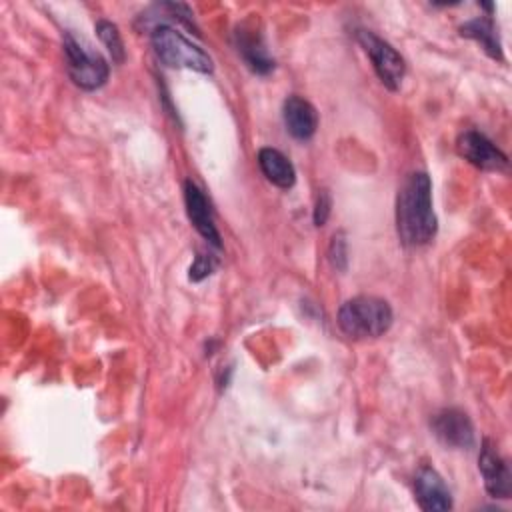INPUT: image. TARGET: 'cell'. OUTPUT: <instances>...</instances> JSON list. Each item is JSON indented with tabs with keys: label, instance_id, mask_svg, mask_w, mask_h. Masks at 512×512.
Masks as SVG:
<instances>
[{
	"label": "cell",
	"instance_id": "cell-1",
	"mask_svg": "<svg viewBox=\"0 0 512 512\" xmlns=\"http://www.w3.org/2000/svg\"><path fill=\"white\" fill-rule=\"evenodd\" d=\"M396 230L404 246H424L438 230L432 210V182L426 172H412L396 196Z\"/></svg>",
	"mask_w": 512,
	"mask_h": 512
},
{
	"label": "cell",
	"instance_id": "cell-2",
	"mask_svg": "<svg viewBox=\"0 0 512 512\" xmlns=\"http://www.w3.org/2000/svg\"><path fill=\"white\" fill-rule=\"evenodd\" d=\"M338 326L354 340L378 338L392 326V308L378 296H354L340 306Z\"/></svg>",
	"mask_w": 512,
	"mask_h": 512
},
{
	"label": "cell",
	"instance_id": "cell-3",
	"mask_svg": "<svg viewBox=\"0 0 512 512\" xmlns=\"http://www.w3.org/2000/svg\"><path fill=\"white\" fill-rule=\"evenodd\" d=\"M152 48L156 56L172 68H188L200 74L212 72V58L182 32L168 24H156L152 30Z\"/></svg>",
	"mask_w": 512,
	"mask_h": 512
},
{
	"label": "cell",
	"instance_id": "cell-4",
	"mask_svg": "<svg viewBox=\"0 0 512 512\" xmlns=\"http://www.w3.org/2000/svg\"><path fill=\"white\" fill-rule=\"evenodd\" d=\"M62 46L68 76L76 86H80L82 90H96L108 80L110 68L100 54L84 48L72 34L64 36Z\"/></svg>",
	"mask_w": 512,
	"mask_h": 512
},
{
	"label": "cell",
	"instance_id": "cell-5",
	"mask_svg": "<svg viewBox=\"0 0 512 512\" xmlns=\"http://www.w3.org/2000/svg\"><path fill=\"white\" fill-rule=\"evenodd\" d=\"M356 40L368 54L372 68H374L376 76L380 78V82L388 90H398L404 80V74H406L404 58L386 40H382L380 36H376L370 30H358Z\"/></svg>",
	"mask_w": 512,
	"mask_h": 512
},
{
	"label": "cell",
	"instance_id": "cell-6",
	"mask_svg": "<svg viewBox=\"0 0 512 512\" xmlns=\"http://www.w3.org/2000/svg\"><path fill=\"white\" fill-rule=\"evenodd\" d=\"M458 154L472 166L488 172H500L508 168V156L482 132L466 130L456 140Z\"/></svg>",
	"mask_w": 512,
	"mask_h": 512
},
{
	"label": "cell",
	"instance_id": "cell-7",
	"mask_svg": "<svg viewBox=\"0 0 512 512\" xmlns=\"http://www.w3.org/2000/svg\"><path fill=\"white\" fill-rule=\"evenodd\" d=\"M436 438L452 448L468 450L474 444V426L466 412L458 408H444L436 412L430 420Z\"/></svg>",
	"mask_w": 512,
	"mask_h": 512
},
{
	"label": "cell",
	"instance_id": "cell-8",
	"mask_svg": "<svg viewBox=\"0 0 512 512\" xmlns=\"http://www.w3.org/2000/svg\"><path fill=\"white\" fill-rule=\"evenodd\" d=\"M478 468L484 478V488L494 498H508L512 492V474L508 462L500 456L494 442L490 438L482 440Z\"/></svg>",
	"mask_w": 512,
	"mask_h": 512
},
{
	"label": "cell",
	"instance_id": "cell-9",
	"mask_svg": "<svg viewBox=\"0 0 512 512\" xmlns=\"http://www.w3.org/2000/svg\"><path fill=\"white\" fill-rule=\"evenodd\" d=\"M414 496L422 510L426 512H444L452 508V494L442 480V476L430 468L422 466L414 476Z\"/></svg>",
	"mask_w": 512,
	"mask_h": 512
},
{
	"label": "cell",
	"instance_id": "cell-10",
	"mask_svg": "<svg viewBox=\"0 0 512 512\" xmlns=\"http://www.w3.org/2000/svg\"><path fill=\"white\" fill-rule=\"evenodd\" d=\"M184 204H186L188 218H190L192 226L200 232V236L206 238L212 246L220 248L222 242H220L218 228L214 224V216H212L210 204H208L204 192L192 180L184 182Z\"/></svg>",
	"mask_w": 512,
	"mask_h": 512
},
{
	"label": "cell",
	"instance_id": "cell-11",
	"mask_svg": "<svg viewBox=\"0 0 512 512\" xmlns=\"http://www.w3.org/2000/svg\"><path fill=\"white\" fill-rule=\"evenodd\" d=\"M282 118L288 134L296 140H310L318 128V112L302 96H288L284 100Z\"/></svg>",
	"mask_w": 512,
	"mask_h": 512
},
{
	"label": "cell",
	"instance_id": "cell-12",
	"mask_svg": "<svg viewBox=\"0 0 512 512\" xmlns=\"http://www.w3.org/2000/svg\"><path fill=\"white\" fill-rule=\"evenodd\" d=\"M236 50L246 62V66L256 74H268L274 68V60L270 58L266 44L258 30L248 26H238L234 32Z\"/></svg>",
	"mask_w": 512,
	"mask_h": 512
},
{
	"label": "cell",
	"instance_id": "cell-13",
	"mask_svg": "<svg viewBox=\"0 0 512 512\" xmlns=\"http://www.w3.org/2000/svg\"><path fill=\"white\" fill-rule=\"evenodd\" d=\"M258 166L262 174L278 188H292L296 182V170L292 162L276 148H260L258 152Z\"/></svg>",
	"mask_w": 512,
	"mask_h": 512
},
{
	"label": "cell",
	"instance_id": "cell-14",
	"mask_svg": "<svg viewBox=\"0 0 512 512\" xmlns=\"http://www.w3.org/2000/svg\"><path fill=\"white\" fill-rule=\"evenodd\" d=\"M460 34L464 38H470L474 42H478L482 46V50L494 58V60H504L502 54V44H500V36L498 30L492 22V18H474L468 20L460 26Z\"/></svg>",
	"mask_w": 512,
	"mask_h": 512
},
{
	"label": "cell",
	"instance_id": "cell-15",
	"mask_svg": "<svg viewBox=\"0 0 512 512\" xmlns=\"http://www.w3.org/2000/svg\"><path fill=\"white\" fill-rule=\"evenodd\" d=\"M96 34L100 38V42L106 46V50L112 56V62L122 64L126 58V50H124V42L122 36L118 32V26L108 22V20H98L96 22Z\"/></svg>",
	"mask_w": 512,
	"mask_h": 512
},
{
	"label": "cell",
	"instance_id": "cell-16",
	"mask_svg": "<svg viewBox=\"0 0 512 512\" xmlns=\"http://www.w3.org/2000/svg\"><path fill=\"white\" fill-rule=\"evenodd\" d=\"M328 260L336 270H340V272L346 270V266H348V242H346L344 232H336L332 236V242L328 246Z\"/></svg>",
	"mask_w": 512,
	"mask_h": 512
},
{
	"label": "cell",
	"instance_id": "cell-17",
	"mask_svg": "<svg viewBox=\"0 0 512 512\" xmlns=\"http://www.w3.org/2000/svg\"><path fill=\"white\" fill-rule=\"evenodd\" d=\"M216 268V260L210 256V254H198L194 258V262L190 264V270H188V278L192 282H200L204 280L206 276H210Z\"/></svg>",
	"mask_w": 512,
	"mask_h": 512
},
{
	"label": "cell",
	"instance_id": "cell-18",
	"mask_svg": "<svg viewBox=\"0 0 512 512\" xmlns=\"http://www.w3.org/2000/svg\"><path fill=\"white\" fill-rule=\"evenodd\" d=\"M330 208H332V198L326 190H320L318 198H316V206H314V224L316 226H324L328 216H330Z\"/></svg>",
	"mask_w": 512,
	"mask_h": 512
}]
</instances>
